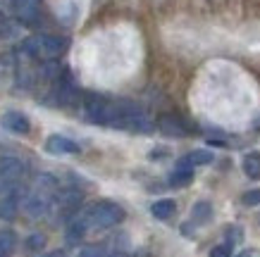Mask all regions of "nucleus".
<instances>
[{
  "label": "nucleus",
  "instance_id": "nucleus-5",
  "mask_svg": "<svg viewBox=\"0 0 260 257\" xmlns=\"http://www.w3.org/2000/svg\"><path fill=\"white\" fill-rule=\"evenodd\" d=\"M213 153L210 150H193V153H189V155L179 157V162H177V167H181V169H193V167H203V164H213Z\"/></svg>",
  "mask_w": 260,
  "mask_h": 257
},
{
  "label": "nucleus",
  "instance_id": "nucleus-13",
  "mask_svg": "<svg viewBox=\"0 0 260 257\" xmlns=\"http://www.w3.org/2000/svg\"><path fill=\"white\" fill-rule=\"evenodd\" d=\"M191 217L196 219L198 224H205L208 219L213 217V205L208 203V200H201V203L193 205V210H191Z\"/></svg>",
  "mask_w": 260,
  "mask_h": 257
},
{
  "label": "nucleus",
  "instance_id": "nucleus-22",
  "mask_svg": "<svg viewBox=\"0 0 260 257\" xmlns=\"http://www.w3.org/2000/svg\"><path fill=\"white\" fill-rule=\"evenodd\" d=\"M237 257H255V252H251V250H244V252H239Z\"/></svg>",
  "mask_w": 260,
  "mask_h": 257
},
{
  "label": "nucleus",
  "instance_id": "nucleus-3",
  "mask_svg": "<svg viewBox=\"0 0 260 257\" xmlns=\"http://www.w3.org/2000/svg\"><path fill=\"white\" fill-rule=\"evenodd\" d=\"M79 150V143H74L72 138L60 136V133H53L46 138V153H50V155H77Z\"/></svg>",
  "mask_w": 260,
  "mask_h": 257
},
{
  "label": "nucleus",
  "instance_id": "nucleus-7",
  "mask_svg": "<svg viewBox=\"0 0 260 257\" xmlns=\"http://www.w3.org/2000/svg\"><path fill=\"white\" fill-rule=\"evenodd\" d=\"M158 126H160V131L167 133V136H186L189 133V129L184 126V122H181L179 117H172V115H162V117L158 119Z\"/></svg>",
  "mask_w": 260,
  "mask_h": 257
},
{
  "label": "nucleus",
  "instance_id": "nucleus-8",
  "mask_svg": "<svg viewBox=\"0 0 260 257\" xmlns=\"http://www.w3.org/2000/svg\"><path fill=\"white\" fill-rule=\"evenodd\" d=\"M174 212H177V203L170 200V198H162V200L150 205V214L155 219H170Z\"/></svg>",
  "mask_w": 260,
  "mask_h": 257
},
{
  "label": "nucleus",
  "instance_id": "nucleus-18",
  "mask_svg": "<svg viewBox=\"0 0 260 257\" xmlns=\"http://www.w3.org/2000/svg\"><path fill=\"white\" fill-rule=\"evenodd\" d=\"M232 255V248H229V243H222V245H215L210 250V257H229Z\"/></svg>",
  "mask_w": 260,
  "mask_h": 257
},
{
  "label": "nucleus",
  "instance_id": "nucleus-11",
  "mask_svg": "<svg viewBox=\"0 0 260 257\" xmlns=\"http://www.w3.org/2000/svg\"><path fill=\"white\" fill-rule=\"evenodd\" d=\"M244 174L248 179H260V153H248L244 157Z\"/></svg>",
  "mask_w": 260,
  "mask_h": 257
},
{
  "label": "nucleus",
  "instance_id": "nucleus-1",
  "mask_svg": "<svg viewBox=\"0 0 260 257\" xmlns=\"http://www.w3.org/2000/svg\"><path fill=\"white\" fill-rule=\"evenodd\" d=\"M86 219L93 226H98V229H110V226L119 224L124 219V210L115 203H98L91 207Z\"/></svg>",
  "mask_w": 260,
  "mask_h": 257
},
{
  "label": "nucleus",
  "instance_id": "nucleus-2",
  "mask_svg": "<svg viewBox=\"0 0 260 257\" xmlns=\"http://www.w3.org/2000/svg\"><path fill=\"white\" fill-rule=\"evenodd\" d=\"M24 162L15 155H3L0 157V181H8V183H15L24 176Z\"/></svg>",
  "mask_w": 260,
  "mask_h": 257
},
{
  "label": "nucleus",
  "instance_id": "nucleus-10",
  "mask_svg": "<svg viewBox=\"0 0 260 257\" xmlns=\"http://www.w3.org/2000/svg\"><path fill=\"white\" fill-rule=\"evenodd\" d=\"M17 207H19V200H17L15 193H8L5 198H0V219H12Z\"/></svg>",
  "mask_w": 260,
  "mask_h": 257
},
{
  "label": "nucleus",
  "instance_id": "nucleus-6",
  "mask_svg": "<svg viewBox=\"0 0 260 257\" xmlns=\"http://www.w3.org/2000/svg\"><path fill=\"white\" fill-rule=\"evenodd\" d=\"M15 15L24 24H34L39 17V0H15Z\"/></svg>",
  "mask_w": 260,
  "mask_h": 257
},
{
  "label": "nucleus",
  "instance_id": "nucleus-21",
  "mask_svg": "<svg viewBox=\"0 0 260 257\" xmlns=\"http://www.w3.org/2000/svg\"><path fill=\"white\" fill-rule=\"evenodd\" d=\"M208 145H215V148H227V143H224V140H208Z\"/></svg>",
  "mask_w": 260,
  "mask_h": 257
},
{
  "label": "nucleus",
  "instance_id": "nucleus-4",
  "mask_svg": "<svg viewBox=\"0 0 260 257\" xmlns=\"http://www.w3.org/2000/svg\"><path fill=\"white\" fill-rule=\"evenodd\" d=\"M0 126H3L5 131H10V133H17V136H26V133L31 131V122H29V117L22 115V112H15V109L3 115Z\"/></svg>",
  "mask_w": 260,
  "mask_h": 257
},
{
  "label": "nucleus",
  "instance_id": "nucleus-14",
  "mask_svg": "<svg viewBox=\"0 0 260 257\" xmlns=\"http://www.w3.org/2000/svg\"><path fill=\"white\" fill-rule=\"evenodd\" d=\"M36 191L39 193H55L57 191V179L50 176V174H41L39 181H36Z\"/></svg>",
  "mask_w": 260,
  "mask_h": 257
},
{
  "label": "nucleus",
  "instance_id": "nucleus-12",
  "mask_svg": "<svg viewBox=\"0 0 260 257\" xmlns=\"http://www.w3.org/2000/svg\"><path fill=\"white\" fill-rule=\"evenodd\" d=\"M191 181H193V169H181V167H177V169L170 174V186H189Z\"/></svg>",
  "mask_w": 260,
  "mask_h": 257
},
{
  "label": "nucleus",
  "instance_id": "nucleus-19",
  "mask_svg": "<svg viewBox=\"0 0 260 257\" xmlns=\"http://www.w3.org/2000/svg\"><path fill=\"white\" fill-rule=\"evenodd\" d=\"M79 257H103V248H84Z\"/></svg>",
  "mask_w": 260,
  "mask_h": 257
},
{
  "label": "nucleus",
  "instance_id": "nucleus-16",
  "mask_svg": "<svg viewBox=\"0 0 260 257\" xmlns=\"http://www.w3.org/2000/svg\"><path fill=\"white\" fill-rule=\"evenodd\" d=\"M15 248V234L12 231H0V252H10Z\"/></svg>",
  "mask_w": 260,
  "mask_h": 257
},
{
  "label": "nucleus",
  "instance_id": "nucleus-15",
  "mask_svg": "<svg viewBox=\"0 0 260 257\" xmlns=\"http://www.w3.org/2000/svg\"><path fill=\"white\" fill-rule=\"evenodd\" d=\"M86 222L88 219H77V222H72L70 231H67V241L70 243H77L81 236L86 234Z\"/></svg>",
  "mask_w": 260,
  "mask_h": 257
},
{
  "label": "nucleus",
  "instance_id": "nucleus-9",
  "mask_svg": "<svg viewBox=\"0 0 260 257\" xmlns=\"http://www.w3.org/2000/svg\"><path fill=\"white\" fill-rule=\"evenodd\" d=\"M24 207H26V212L29 214H34V217H41L43 212L48 210V200H46V195L43 193H36V195H31L26 203H24Z\"/></svg>",
  "mask_w": 260,
  "mask_h": 257
},
{
  "label": "nucleus",
  "instance_id": "nucleus-17",
  "mask_svg": "<svg viewBox=\"0 0 260 257\" xmlns=\"http://www.w3.org/2000/svg\"><path fill=\"white\" fill-rule=\"evenodd\" d=\"M241 203H244L246 207H255V205H260V188H253V191L244 193L241 195Z\"/></svg>",
  "mask_w": 260,
  "mask_h": 257
},
{
  "label": "nucleus",
  "instance_id": "nucleus-20",
  "mask_svg": "<svg viewBox=\"0 0 260 257\" xmlns=\"http://www.w3.org/2000/svg\"><path fill=\"white\" fill-rule=\"evenodd\" d=\"M41 245H43V236L34 234L31 238H29V248H41Z\"/></svg>",
  "mask_w": 260,
  "mask_h": 257
}]
</instances>
